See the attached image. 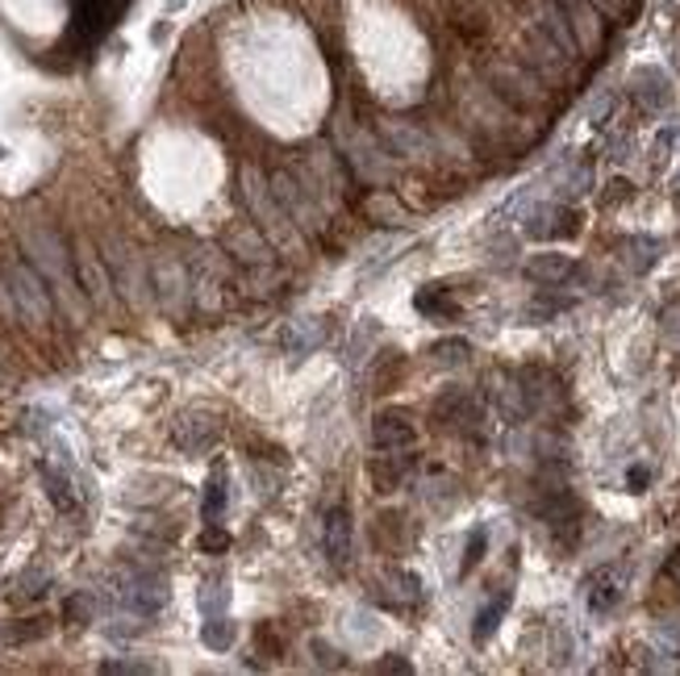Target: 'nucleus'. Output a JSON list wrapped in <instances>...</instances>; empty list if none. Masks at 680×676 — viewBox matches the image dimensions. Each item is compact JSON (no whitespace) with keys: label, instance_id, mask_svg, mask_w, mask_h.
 Instances as JSON below:
<instances>
[{"label":"nucleus","instance_id":"nucleus-20","mask_svg":"<svg viewBox=\"0 0 680 676\" xmlns=\"http://www.w3.org/2000/svg\"><path fill=\"white\" fill-rule=\"evenodd\" d=\"M526 271H530L535 280H543V284H560V280H568L572 271H576V264H572L568 255H535V259L526 264Z\"/></svg>","mask_w":680,"mask_h":676},{"label":"nucleus","instance_id":"nucleus-14","mask_svg":"<svg viewBox=\"0 0 680 676\" xmlns=\"http://www.w3.org/2000/svg\"><path fill=\"white\" fill-rule=\"evenodd\" d=\"M121 601H126V605H134L138 614H155V610L167 601V589H164V581H155V576L138 572V576H130V581L121 585Z\"/></svg>","mask_w":680,"mask_h":676},{"label":"nucleus","instance_id":"nucleus-33","mask_svg":"<svg viewBox=\"0 0 680 676\" xmlns=\"http://www.w3.org/2000/svg\"><path fill=\"white\" fill-rule=\"evenodd\" d=\"M110 673H151V664H105Z\"/></svg>","mask_w":680,"mask_h":676},{"label":"nucleus","instance_id":"nucleus-35","mask_svg":"<svg viewBox=\"0 0 680 676\" xmlns=\"http://www.w3.org/2000/svg\"><path fill=\"white\" fill-rule=\"evenodd\" d=\"M659 4H664V9H672V4H680V0H659Z\"/></svg>","mask_w":680,"mask_h":676},{"label":"nucleus","instance_id":"nucleus-9","mask_svg":"<svg viewBox=\"0 0 680 676\" xmlns=\"http://www.w3.org/2000/svg\"><path fill=\"white\" fill-rule=\"evenodd\" d=\"M530 22H535V26L543 29L547 38H551V42H555V47H560V51L568 54L572 63H576V59H580V42H576V34H572L568 17H564V9H560V4H555V0H543V4H539V9H535V17H530Z\"/></svg>","mask_w":680,"mask_h":676},{"label":"nucleus","instance_id":"nucleus-19","mask_svg":"<svg viewBox=\"0 0 680 676\" xmlns=\"http://www.w3.org/2000/svg\"><path fill=\"white\" fill-rule=\"evenodd\" d=\"M659 251H664V243H659V239H647V234L626 239V268L634 271V276H643L647 268H655Z\"/></svg>","mask_w":680,"mask_h":676},{"label":"nucleus","instance_id":"nucleus-28","mask_svg":"<svg viewBox=\"0 0 680 676\" xmlns=\"http://www.w3.org/2000/svg\"><path fill=\"white\" fill-rule=\"evenodd\" d=\"M614 101H618V97H614V88H601L598 97L589 101V109H585V113H589V122H593V126H605V122H610V113H614Z\"/></svg>","mask_w":680,"mask_h":676},{"label":"nucleus","instance_id":"nucleus-12","mask_svg":"<svg viewBox=\"0 0 680 676\" xmlns=\"http://www.w3.org/2000/svg\"><path fill=\"white\" fill-rule=\"evenodd\" d=\"M347 151H351L347 160H351V167L363 176V180H388V176H393V163H388V155H384V146H376L372 138L355 135Z\"/></svg>","mask_w":680,"mask_h":676},{"label":"nucleus","instance_id":"nucleus-32","mask_svg":"<svg viewBox=\"0 0 680 676\" xmlns=\"http://www.w3.org/2000/svg\"><path fill=\"white\" fill-rule=\"evenodd\" d=\"M368 209H372V214H381V217H401V209H397L393 201H384V196H372V201H368Z\"/></svg>","mask_w":680,"mask_h":676},{"label":"nucleus","instance_id":"nucleus-8","mask_svg":"<svg viewBox=\"0 0 680 676\" xmlns=\"http://www.w3.org/2000/svg\"><path fill=\"white\" fill-rule=\"evenodd\" d=\"M155 297L167 314H180L189 305V271L180 268L176 259H159L155 264Z\"/></svg>","mask_w":680,"mask_h":676},{"label":"nucleus","instance_id":"nucleus-23","mask_svg":"<svg viewBox=\"0 0 680 676\" xmlns=\"http://www.w3.org/2000/svg\"><path fill=\"white\" fill-rule=\"evenodd\" d=\"M226 601H230L226 576H214V581H205V589H201V614H205V618H218V614H226Z\"/></svg>","mask_w":680,"mask_h":676},{"label":"nucleus","instance_id":"nucleus-1","mask_svg":"<svg viewBox=\"0 0 680 676\" xmlns=\"http://www.w3.org/2000/svg\"><path fill=\"white\" fill-rule=\"evenodd\" d=\"M22 246H26L29 264L55 284L63 309H67V314H80L84 301H80L76 280H72V255H67V246L59 243L55 230H47V226H26V230H22Z\"/></svg>","mask_w":680,"mask_h":676},{"label":"nucleus","instance_id":"nucleus-7","mask_svg":"<svg viewBox=\"0 0 680 676\" xmlns=\"http://www.w3.org/2000/svg\"><path fill=\"white\" fill-rule=\"evenodd\" d=\"M555 4L564 9L572 34L580 42V54L601 51V42H605V13H601L598 4L593 0H555Z\"/></svg>","mask_w":680,"mask_h":676},{"label":"nucleus","instance_id":"nucleus-10","mask_svg":"<svg viewBox=\"0 0 680 676\" xmlns=\"http://www.w3.org/2000/svg\"><path fill=\"white\" fill-rule=\"evenodd\" d=\"M585 601H589V610H598V614H610L618 601H623V569H614V564H605L598 569L589 581H585Z\"/></svg>","mask_w":680,"mask_h":676},{"label":"nucleus","instance_id":"nucleus-15","mask_svg":"<svg viewBox=\"0 0 680 676\" xmlns=\"http://www.w3.org/2000/svg\"><path fill=\"white\" fill-rule=\"evenodd\" d=\"M322 339H326L322 318H293V322H288V330H284V352H288L300 363L305 355L322 347Z\"/></svg>","mask_w":680,"mask_h":676},{"label":"nucleus","instance_id":"nucleus-3","mask_svg":"<svg viewBox=\"0 0 680 676\" xmlns=\"http://www.w3.org/2000/svg\"><path fill=\"white\" fill-rule=\"evenodd\" d=\"M243 192H246L251 214H255V221H259V230H264L272 243H288L297 226H293L288 214L280 209V201H275V192L268 189V180H264L259 171H251V167H246L243 171Z\"/></svg>","mask_w":680,"mask_h":676},{"label":"nucleus","instance_id":"nucleus-26","mask_svg":"<svg viewBox=\"0 0 680 676\" xmlns=\"http://www.w3.org/2000/svg\"><path fill=\"white\" fill-rule=\"evenodd\" d=\"M201 639H205V648H214V651H226L230 643H234V623L230 618H209L205 623V630H201Z\"/></svg>","mask_w":680,"mask_h":676},{"label":"nucleus","instance_id":"nucleus-13","mask_svg":"<svg viewBox=\"0 0 680 676\" xmlns=\"http://www.w3.org/2000/svg\"><path fill=\"white\" fill-rule=\"evenodd\" d=\"M76 264H80V284H84V297L92 301V305H110V276L101 268V259H97V251L88 243L76 246Z\"/></svg>","mask_w":680,"mask_h":676},{"label":"nucleus","instance_id":"nucleus-21","mask_svg":"<svg viewBox=\"0 0 680 676\" xmlns=\"http://www.w3.org/2000/svg\"><path fill=\"white\" fill-rule=\"evenodd\" d=\"M409 443H413V426H409L406 418H397V413H393V418H381V422H376V447H388V451H397V447H409Z\"/></svg>","mask_w":680,"mask_h":676},{"label":"nucleus","instance_id":"nucleus-2","mask_svg":"<svg viewBox=\"0 0 680 676\" xmlns=\"http://www.w3.org/2000/svg\"><path fill=\"white\" fill-rule=\"evenodd\" d=\"M492 97H501L514 109H543L547 105V80L530 63H489Z\"/></svg>","mask_w":680,"mask_h":676},{"label":"nucleus","instance_id":"nucleus-34","mask_svg":"<svg viewBox=\"0 0 680 676\" xmlns=\"http://www.w3.org/2000/svg\"><path fill=\"white\" fill-rule=\"evenodd\" d=\"M0 309H13V297H9V284H4V276H0Z\"/></svg>","mask_w":680,"mask_h":676},{"label":"nucleus","instance_id":"nucleus-27","mask_svg":"<svg viewBox=\"0 0 680 676\" xmlns=\"http://www.w3.org/2000/svg\"><path fill=\"white\" fill-rule=\"evenodd\" d=\"M221 510H226V476H214V481H209V493H205V522L214 526L221 518Z\"/></svg>","mask_w":680,"mask_h":676},{"label":"nucleus","instance_id":"nucleus-18","mask_svg":"<svg viewBox=\"0 0 680 676\" xmlns=\"http://www.w3.org/2000/svg\"><path fill=\"white\" fill-rule=\"evenodd\" d=\"M555 189H560V196H580V192L593 189V171H589V163H576V160L560 163V171H555Z\"/></svg>","mask_w":680,"mask_h":676},{"label":"nucleus","instance_id":"nucleus-24","mask_svg":"<svg viewBox=\"0 0 680 676\" xmlns=\"http://www.w3.org/2000/svg\"><path fill=\"white\" fill-rule=\"evenodd\" d=\"M230 246L239 251V259H246V264H268V243H264L255 230H239V234L230 239Z\"/></svg>","mask_w":680,"mask_h":676},{"label":"nucleus","instance_id":"nucleus-36","mask_svg":"<svg viewBox=\"0 0 680 676\" xmlns=\"http://www.w3.org/2000/svg\"><path fill=\"white\" fill-rule=\"evenodd\" d=\"M672 189H677V192H680V176H677V180H672Z\"/></svg>","mask_w":680,"mask_h":676},{"label":"nucleus","instance_id":"nucleus-6","mask_svg":"<svg viewBox=\"0 0 680 676\" xmlns=\"http://www.w3.org/2000/svg\"><path fill=\"white\" fill-rule=\"evenodd\" d=\"M272 192H275V201H280V209L288 214V221L297 226L300 234H318V230H322V214H318V205L300 192V184L288 176V171H280V176H275Z\"/></svg>","mask_w":680,"mask_h":676},{"label":"nucleus","instance_id":"nucleus-11","mask_svg":"<svg viewBox=\"0 0 680 676\" xmlns=\"http://www.w3.org/2000/svg\"><path fill=\"white\" fill-rule=\"evenodd\" d=\"M218 438V418L205 409H189L184 418H176V443L184 451H205Z\"/></svg>","mask_w":680,"mask_h":676},{"label":"nucleus","instance_id":"nucleus-17","mask_svg":"<svg viewBox=\"0 0 680 676\" xmlns=\"http://www.w3.org/2000/svg\"><path fill=\"white\" fill-rule=\"evenodd\" d=\"M384 142H393L397 155H422V151H431V138L422 135L418 126H409V122H388L384 126Z\"/></svg>","mask_w":680,"mask_h":676},{"label":"nucleus","instance_id":"nucleus-5","mask_svg":"<svg viewBox=\"0 0 680 676\" xmlns=\"http://www.w3.org/2000/svg\"><path fill=\"white\" fill-rule=\"evenodd\" d=\"M630 101L643 109V113H664V109L672 105V80H668V72L664 67H655V63H639L634 72H630Z\"/></svg>","mask_w":680,"mask_h":676},{"label":"nucleus","instance_id":"nucleus-31","mask_svg":"<svg viewBox=\"0 0 680 676\" xmlns=\"http://www.w3.org/2000/svg\"><path fill=\"white\" fill-rule=\"evenodd\" d=\"M489 539V531H472V543H467V556H463V569H472L480 560V547Z\"/></svg>","mask_w":680,"mask_h":676},{"label":"nucleus","instance_id":"nucleus-29","mask_svg":"<svg viewBox=\"0 0 680 676\" xmlns=\"http://www.w3.org/2000/svg\"><path fill=\"white\" fill-rule=\"evenodd\" d=\"M655 639H659V648H668V655H680V623L677 618H664V623L655 626Z\"/></svg>","mask_w":680,"mask_h":676},{"label":"nucleus","instance_id":"nucleus-37","mask_svg":"<svg viewBox=\"0 0 680 676\" xmlns=\"http://www.w3.org/2000/svg\"><path fill=\"white\" fill-rule=\"evenodd\" d=\"M677 581H680V564H677Z\"/></svg>","mask_w":680,"mask_h":676},{"label":"nucleus","instance_id":"nucleus-22","mask_svg":"<svg viewBox=\"0 0 680 676\" xmlns=\"http://www.w3.org/2000/svg\"><path fill=\"white\" fill-rule=\"evenodd\" d=\"M510 610V589H501V594L492 597L489 605L476 614V643H485L492 630H497V623H501V614Z\"/></svg>","mask_w":680,"mask_h":676},{"label":"nucleus","instance_id":"nucleus-25","mask_svg":"<svg viewBox=\"0 0 680 676\" xmlns=\"http://www.w3.org/2000/svg\"><path fill=\"white\" fill-rule=\"evenodd\" d=\"M372 343H376V322H372V318H363L351 334V368H363V363H368Z\"/></svg>","mask_w":680,"mask_h":676},{"label":"nucleus","instance_id":"nucleus-4","mask_svg":"<svg viewBox=\"0 0 680 676\" xmlns=\"http://www.w3.org/2000/svg\"><path fill=\"white\" fill-rule=\"evenodd\" d=\"M4 284H9V297H13V309L26 318V322L42 326L51 318V293L42 289L38 271L26 268V264H9L4 268Z\"/></svg>","mask_w":680,"mask_h":676},{"label":"nucleus","instance_id":"nucleus-16","mask_svg":"<svg viewBox=\"0 0 680 676\" xmlns=\"http://www.w3.org/2000/svg\"><path fill=\"white\" fill-rule=\"evenodd\" d=\"M326 556L334 569H343L351 560V522H347L343 510H334L326 522Z\"/></svg>","mask_w":680,"mask_h":676},{"label":"nucleus","instance_id":"nucleus-30","mask_svg":"<svg viewBox=\"0 0 680 676\" xmlns=\"http://www.w3.org/2000/svg\"><path fill=\"white\" fill-rule=\"evenodd\" d=\"M593 4H598L610 22H626V17L634 13V4H639V0H593Z\"/></svg>","mask_w":680,"mask_h":676}]
</instances>
